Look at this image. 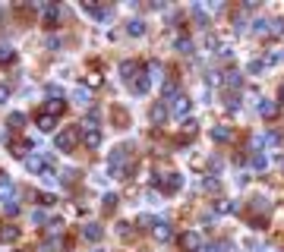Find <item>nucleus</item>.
I'll use <instances>...</instances> for the list:
<instances>
[{
  "label": "nucleus",
  "mask_w": 284,
  "mask_h": 252,
  "mask_svg": "<svg viewBox=\"0 0 284 252\" xmlns=\"http://www.w3.org/2000/svg\"><path fill=\"white\" fill-rule=\"evenodd\" d=\"M180 186H183V177L180 174H168V177L161 180V189H164V193H177Z\"/></svg>",
  "instance_id": "423d86ee"
},
{
  "label": "nucleus",
  "mask_w": 284,
  "mask_h": 252,
  "mask_svg": "<svg viewBox=\"0 0 284 252\" xmlns=\"http://www.w3.org/2000/svg\"><path fill=\"white\" fill-rule=\"evenodd\" d=\"M268 35H284V19H271V29H268Z\"/></svg>",
  "instance_id": "5701e85b"
},
{
  "label": "nucleus",
  "mask_w": 284,
  "mask_h": 252,
  "mask_svg": "<svg viewBox=\"0 0 284 252\" xmlns=\"http://www.w3.org/2000/svg\"><path fill=\"white\" fill-rule=\"evenodd\" d=\"M16 236H19V230H16L13 224H4V227H0V243H13Z\"/></svg>",
  "instance_id": "9b49d317"
},
{
  "label": "nucleus",
  "mask_w": 284,
  "mask_h": 252,
  "mask_svg": "<svg viewBox=\"0 0 284 252\" xmlns=\"http://www.w3.org/2000/svg\"><path fill=\"white\" fill-rule=\"evenodd\" d=\"M32 221H35V224H44V221H47V214H44V211H35V214H32Z\"/></svg>",
  "instance_id": "2f4dec72"
},
{
  "label": "nucleus",
  "mask_w": 284,
  "mask_h": 252,
  "mask_svg": "<svg viewBox=\"0 0 284 252\" xmlns=\"http://www.w3.org/2000/svg\"><path fill=\"white\" fill-rule=\"evenodd\" d=\"M13 60H16V51H13V47H7V44H0V66L13 63Z\"/></svg>",
  "instance_id": "4468645a"
},
{
  "label": "nucleus",
  "mask_w": 284,
  "mask_h": 252,
  "mask_svg": "<svg viewBox=\"0 0 284 252\" xmlns=\"http://www.w3.org/2000/svg\"><path fill=\"white\" fill-rule=\"evenodd\" d=\"M180 243H183V249H189V252H199V249H202V236H199V233H183Z\"/></svg>",
  "instance_id": "6e6552de"
},
{
  "label": "nucleus",
  "mask_w": 284,
  "mask_h": 252,
  "mask_svg": "<svg viewBox=\"0 0 284 252\" xmlns=\"http://www.w3.org/2000/svg\"><path fill=\"white\" fill-rule=\"evenodd\" d=\"M161 69H164V66L158 63V60H152V63H149V73H152V76H161Z\"/></svg>",
  "instance_id": "c85d7f7f"
},
{
  "label": "nucleus",
  "mask_w": 284,
  "mask_h": 252,
  "mask_svg": "<svg viewBox=\"0 0 284 252\" xmlns=\"http://www.w3.org/2000/svg\"><path fill=\"white\" fill-rule=\"evenodd\" d=\"M104 208H108V211L117 208V196H108V199H104Z\"/></svg>",
  "instance_id": "473e14b6"
},
{
  "label": "nucleus",
  "mask_w": 284,
  "mask_h": 252,
  "mask_svg": "<svg viewBox=\"0 0 284 252\" xmlns=\"http://www.w3.org/2000/svg\"><path fill=\"white\" fill-rule=\"evenodd\" d=\"M76 142H79V129L76 126H66L63 133H57V148L60 151H73Z\"/></svg>",
  "instance_id": "f257e3e1"
},
{
  "label": "nucleus",
  "mask_w": 284,
  "mask_h": 252,
  "mask_svg": "<svg viewBox=\"0 0 284 252\" xmlns=\"http://www.w3.org/2000/svg\"><path fill=\"white\" fill-rule=\"evenodd\" d=\"M211 139H215V142H231L234 139V129L228 123H218V126H211Z\"/></svg>",
  "instance_id": "39448f33"
},
{
  "label": "nucleus",
  "mask_w": 284,
  "mask_h": 252,
  "mask_svg": "<svg viewBox=\"0 0 284 252\" xmlns=\"http://www.w3.org/2000/svg\"><path fill=\"white\" fill-rule=\"evenodd\" d=\"M161 117H168V107H164V104H155V107H152V120H161Z\"/></svg>",
  "instance_id": "a878e982"
},
{
  "label": "nucleus",
  "mask_w": 284,
  "mask_h": 252,
  "mask_svg": "<svg viewBox=\"0 0 284 252\" xmlns=\"http://www.w3.org/2000/svg\"><path fill=\"white\" fill-rule=\"evenodd\" d=\"M22 123H26V117H22V114H13V117H10V126H13V129H19Z\"/></svg>",
  "instance_id": "cd10ccee"
},
{
  "label": "nucleus",
  "mask_w": 284,
  "mask_h": 252,
  "mask_svg": "<svg viewBox=\"0 0 284 252\" xmlns=\"http://www.w3.org/2000/svg\"><path fill=\"white\" fill-rule=\"evenodd\" d=\"M7 193H13V180L0 171V196H7Z\"/></svg>",
  "instance_id": "6ab92c4d"
},
{
  "label": "nucleus",
  "mask_w": 284,
  "mask_h": 252,
  "mask_svg": "<svg viewBox=\"0 0 284 252\" xmlns=\"http://www.w3.org/2000/svg\"><path fill=\"white\" fill-rule=\"evenodd\" d=\"M262 252H275V249H262Z\"/></svg>",
  "instance_id": "f704fd0d"
},
{
  "label": "nucleus",
  "mask_w": 284,
  "mask_h": 252,
  "mask_svg": "<svg viewBox=\"0 0 284 252\" xmlns=\"http://www.w3.org/2000/svg\"><path fill=\"white\" fill-rule=\"evenodd\" d=\"M152 233H155V239H171V236H174V230H171V224H168V221H158Z\"/></svg>",
  "instance_id": "9d476101"
},
{
  "label": "nucleus",
  "mask_w": 284,
  "mask_h": 252,
  "mask_svg": "<svg viewBox=\"0 0 284 252\" xmlns=\"http://www.w3.org/2000/svg\"><path fill=\"white\" fill-rule=\"evenodd\" d=\"M253 167H256V171H265V167H268V158H265V154H253Z\"/></svg>",
  "instance_id": "393cba45"
},
{
  "label": "nucleus",
  "mask_w": 284,
  "mask_h": 252,
  "mask_svg": "<svg viewBox=\"0 0 284 252\" xmlns=\"http://www.w3.org/2000/svg\"><path fill=\"white\" fill-rule=\"evenodd\" d=\"M171 111H174L177 117H186V114H189V98H186V95H177V98L171 101Z\"/></svg>",
  "instance_id": "0eeeda50"
},
{
  "label": "nucleus",
  "mask_w": 284,
  "mask_h": 252,
  "mask_svg": "<svg viewBox=\"0 0 284 252\" xmlns=\"http://www.w3.org/2000/svg\"><path fill=\"white\" fill-rule=\"evenodd\" d=\"M240 82H243V76L237 73V69H234V73H228V86H231V89H237V86H240Z\"/></svg>",
  "instance_id": "bb28decb"
},
{
  "label": "nucleus",
  "mask_w": 284,
  "mask_h": 252,
  "mask_svg": "<svg viewBox=\"0 0 284 252\" xmlns=\"http://www.w3.org/2000/svg\"><path fill=\"white\" fill-rule=\"evenodd\" d=\"M126 32H129V35H142V32H146V22H142V19H133Z\"/></svg>",
  "instance_id": "4be33fe9"
},
{
  "label": "nucleus",
  "mask_w": 284,
  "mask_h": 252,
  "mask_svg": "<svg viewBox=\"0 0 284 252\" xmlns=\"http://www.w3.org/2000/svg\"><path fill=\"white\" fill-rule=\"evenodd\" d=\"M4 211H7V214H16V211H19L16 193H7V196H4Z\"/></svg>",
  "instance_id": "f8f14e48"
},
{
  "label": "nucleus",
  "mask_w": 284,
  "mask_h": 252,
  "mask_svg": "<svg viewBox=\"0 0 284 252\" xmlns=\"http://www.w3.org/2000/svg\"><path fill=\"white\" fill-rule=\"evenodd\" d=\"M16 252H19V249H16Z\"/></svg>",
  "instance_id": "c9c22d12"
},
{
  "label": "nucleus",
  "mask_w": 284,
  "mask_h": 252,
  "mask_svg": "<svg viewBox=\"0 0 284 252\" xmlns=\"http://www.w3.org/2000/svg\"><path fill=\"white\" fill-rule=\"evenodd\" d=\"M26 167L32 174H41V177H54L51 164H47V158H41V154H32V158H26Z\"/></svg>",
  "instance_id": "f03ea898"
},
{
  "label": "nucleus",
  "mask_w": 284,
  "mask_h": 252,
  "mask_svg": "<svg viewBox=\"0 0 284 252\" xmlns=\"http://www.w3.org/2000/svg\"><path fill=\"white\" fill-rule=\"evenodd\" d=\"M215 211H218V214H228V211H234V205H231L228 199H218V202H215Z\"/></svg>",
  "instance_id": "b1692460"
},
{
  "label": "nucleus",
  "mask_w": 284,
  "mask_h": 252,
  "mask_svg": "<svg viewBox=\"0 0 284 252\" xmlns=\"http://www.w3.org/2000/svg\"><path fill=\"white\" fill-rule=\"evenodd\" d=\"M101 236H104V230H101L98 224H86V227H82V239H92V243H98Z\"/></svg>",
  "instance_id": "1a4fd4ad"
},
{
  "label": "nucleus",
  "mask_w": 284,
  "mask_h": 252,
  "mask_svg": "<svg viewBox=\"0 0 284 252\" xmlns=\"http://www.w3.org/2000/svg\"><path fill=\"white\" fill-rule=\"evenodd\" d=\"M174 47H177L180 54H193V38H186V35H180V38L174 41Z\"/></svg>",
  "instance_id": "ddd939ff"
},
{
  "label": "nucleus",
  "mask_w": 284,
  "mask_h": 252,
  "mask_svg": "<svg viewBox=\"0 0 284 252\" xmlns=\"http://www.w3.org/2000/svg\"><path fill=\"white\" fill-rule=\"evenodd\" d=\"M82 126H86V123H82ZM82 142H86L89 148H101V129L98 126H86V129H82Z\"/></svg>",
  "instance_id": "7ed1b4c3"
},
{
  "label": "nucleus",
  "mask_w": 284,
  "mask_h": 252,
  "mask_svg": "<svg viewBox=\"0 0 284 252\" xmlns=\"http://www.w3.org/2000/svg\"><path fill=\"white\" fill-rule=\"evenodd\" d=\"M133 92H136V95H146V92H149V79L142 76V73H139V79H133Z\"/></svg>",
  "instance_id": "a211bd4d"
},
{
  "label": "nucleus",
  "mask_w": 284,
  "mask_h": 252,
  "mask_svg": "<svg viewBox=\"0 0 284 252\" xmlns=\"http://www.w3.org/2000/svg\"><path fill=\"white\" fill-rule=\"evenodd\" d=\"M73 101H76V104H82V107H86V104H89L92 98H89V92H86V89H76V92H73Z\"/></svg>",
  "instance_id": "412c9836"
},
{
  "label": "nucleus",
  "mask_w": 284,
  "mask_h": 252,
  "mask_svg": "<svg viewBox=\"0 0 284 252\" xmlns=\"http://www.w3.org/2000/svg\"><path fill=\"white\" fill-rule=\"evenodd\" d=\"M278 95H281V101H284V86H281V92H278Z\"/></svg>",
  "instance_id": "72a5a7b5"
},
{
  "label": "nucleus",
  "mask_w": 284,
  "mask_h": 252,
  "mask_svg": "<svg viewBox=\"0 0 284 252\" xmlns=\"http://www.w3.org/2000/svg\"><path fill=\"white\" fill-rule=\"evenodd\" d=\"M7 101H10V86L0 82V104H7Z\"/></svg>",
  "instance_id": "c756f323"
},
{
  "label": "nucleus",
  "mask_w": 284,
  "mask_h": 252,
  "mask_svg": "<svg viewBox=\"0 0 284 252\" xmlns=\"http://www.w3.org/2000/svg\"><path fill=\"white\" fill-rule=\"evenodd\" d=\"M54 126H57V120H54V117H47V114L38 117V129H41V133H51Z\"/></svg>",
  "instance_id": "f3484780"
},
{
  "label": "nucleus",
  "mask_w": 284,
  "mask_h": 252,
  "mask_svg": "<svg viewBox=\"0 0 284 252\" xmlns=\"http://www.w3.org/2000/svg\"><path fill=\"white\" fill-rule=\"evenodd\" d=\"M60 111H63V101H57V98H51V101L44 104V114H47V117H57Z\"/></svg>",
  "instance_id": "2eb2a0df"
},
{
  "label": "nucleus",
  "mask_w": 284,
  "mask_h": 252,
  "mask_svg": "<svg viewBox=\"0 0 284 252\" xmlns=\"http://www.w3.org/2000/svg\"><path fill=\"white\" fill-rule=\"evenodd\" d=\"M275 111H278V107H275V101H259V114H262L265 120H271V117H275Z\"/></svg>",
  "instance_id": "dca6fc26"
},
{
  "label": "nucleus",
  "mask_w": 284,
  "mask_h": 252,
  "mask_svg": "<svg viewBox=\"0 0 284 252\" xmlns=\"http://www.w3.org/2000/svg\"><path fill=\"white\" fill-rule=\"evenodd\" d=\"M136 69H139V66L133 63V60H123V63H120V73H123L126 79H133V73H136Z\"/></svg>",
  "instance_id": "aec40b11"
},
{
  "label": "nucleus",
  "mask_w": 284,
  "mask_h": 252,
  "mask_svg": "<svg viewBox=\"0 0 284 252\" xmlns=\"http://www.w3.org/2000/svg\"><path fill=\"white\" fill-rule=\"evenodd\" d=\"M183 133H189V136L196 133V120H183Z\"/></svg>",
  "instance_id": "7c9ffc66"
},
{
  "label": "nucleus",
  "mask_w": 284,
  "mask_h": 252,
  "mask_svg": "<svg viewBox=\"0 0 284 252\" xmlns=\"http://www.w3.org/2000/svg\"><path fill=\"white\" fill-rule=\"evenodd\" d=\"M111 174H114V177H123V174H126V151H123V148L111 154Z\"/></svg>",
  "instance_id": "20e7f679"
}]
</instances>
